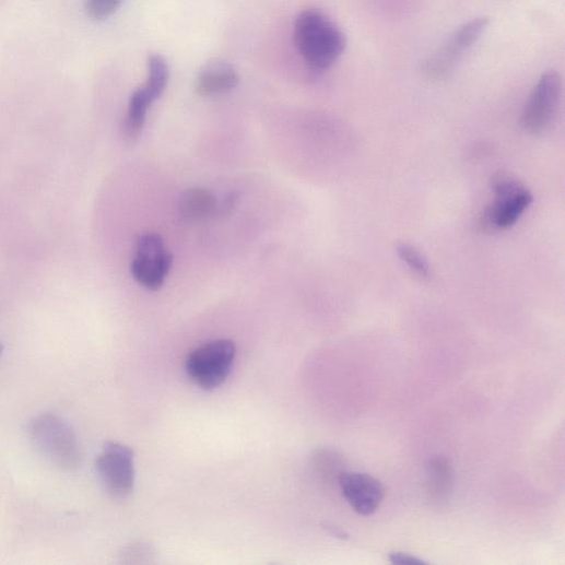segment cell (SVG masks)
Segmentation results:
<instances>
[{
    "mask_svg": "<svg viewBox=\"0 0 565 565\" xmlns=\"http://www.w3.org/2000/svg\"><path fill=\"white\" fill-rule=\"evenodd\" d=\"M338 483L344 497L361 516L374 515L386 496L380 481L365 473L343 472L338 476Z\"/></svg>",
    "mask_w": 565,
    "mask_h": 565,
    "instance_id": "30bf717a",
    "label": "cell"
},
{
    "mask_svg": "<svg viewBox=\"0 0 565 565\" xmlns=\"http://www.w3.org/2000/svg\"><path fill=\"white\" fill-rule=\"evenodd\" d=\"M426 495L434 504L448 499L455 486V470L448 459L434 456L429 459L426 470Z\"/></svg>",
    "mask_w": 565,
    "mask_h": 565,
    "instance_id": "7c38bea8",
    "label": "cell"
},
{
    "mask_svg": "<svg viewBox=\"0 0 565 565\" xmlns=\"http://www.w3.org/2000/svg\"><path fill=\"white\" fill-rule=\"evenodd\" d=\"M169 80V67L161 55L149 59V79L132 94L125 122L126 139L134 143L143 132L148 110L163 94Z\"/></svg>",
    "mask_w": 565,
    "mask_h": 565,
    "instance_id": "8992f818",
    "label": "cell"
},
{
    "mask_svg": "<svg viewBox=\"0 0 565 565\" xmlns=\"http://www.w3.org/2000/svg\"><path fill=\"white\" fill-rule=\"evenodd\" d=\"M295 45L306 63L316 70L330 68L346 49L345 34L317 10L304 11L294 27Z\"/></svg>",
    "mask_w": 565,
    "mask_h": 565,
    "instance_id": "6da1fadb",
    "label": "cell"
},
{
    "mask_svg": "<svg viewBox=\"0 0 565 565\" xmlns=\"http://www.w3.org/2000/svg\"><path fill=\"white\" fill-rule=\"evenodd\" d=\"M4 350H5L4 345L2 343H0V357H2Z\"/></svg>",
    "mask_w": 565,
    "mask_h": 565,
    "instance_id": "d6986e66",
    "label": "cell"
},
{
    "mask_svg": "<svg viewBox=\"0 0 565 565\" xmlns=\"http://www.w3.org/2000/svg\"><path fill=\"white\" fill-rule=\"evenodd\" d=\"M389 560L393 564L401 565H423L427 563L426 561L421 560L417 556L404 552H391L389 554Z\"/></svg>",
    "mask_w": 565,
    "mask_h": 565,
    "instance_id": "e0dca14e",
    "label": "cell"
},
{
    "mask_svg": "<svg viewBox=\"0 0 565 565\" xmlns=\"http://www.w3.org/2000/svg\"><path fill=\"white\" fill-rule=\"evenodd\" d=\"M174 257L157 234H145L137 243L132 274L143 287L160 290L173 267Z\"/></svg>",
    "mask_w": 565,
    "mask_h": 565,
    "instance_id": "ba28073f",
    "label": "cell"
},
{
    "mask_svg": "<svg viewBox=\"0 0 565 565\" xmlns=\"http://www.w3.org/2000/svg\"><path fill=\"white\" fill-rule=\"evenodd\" d=\"M30 437L39 454L63 471H74L82 462V451L71 425L55 413L34 417L28 427Z\"/></svg>",
    "mask_w": 565,
    "mask_h": 565,
    "instance_id": "7a4b0ae2",
    "label": "cell"
},
{
    "mask_svg": "<svg viewBox=\"0 0 565 565\" xmlns=\"http://www.w3.org/2000/svg\"><path fill=\"white\" fill-rule=\"evenodd\" d=\"M240 82L236 68L227 61L214 59L207 62L198 73L196 92L210 97L235 90Z\"/></svg>",
    "mask_w": 565,
    "mask_h": 565,
    "instance_id": "8fae6325",
    "label": "cell"
},
{
    "mask_svg": "<svg viewBox=\"0 0 565 565\" xmlns=\"http://www.w3.org/2000/svg\"><path fill=\"white\" fill-rule=\"evenodd\" d=\"M95 468L111 497L123 499L131 495L136 485L134 451L131 447L116 442L106 443Z\"/></svg>",
    "mask_w": 565,
    "mask_h": 565,
    "instance_id": "5b68a950",
    "label": "cell"
},
{
    "mask_svg": "<svg viewBox=\"0 0 565 565\" xmlns=\"http://www.w3.org/2000/svg\"><path fill=\"white\" fill-rule=\"evenodd\" d=\"M494 200L484 215V225L494 232L508 231L532 203L531 191L521 183L503 176L493 187Z\"/></svg>",
    "mask_w": 565,
    "mask_h": 565,
    "instance_id": "52a82bcc",
    "label": "cell"
},
{
    "mask_svg": "<svg viewBox=\"0 0 565 565\" xmlns=\"http://www.w3.org/2000/svg\"><path fill=\"white\" fill-rule=\"evenodd\" d=\"M237 348L229 339L204 344L192 351L186 360L189 378L204 390L220 387L229 377L235 364Z\"/></svg>",
    "mask_w": 565,
    "mask_h": 565,
    "instance_id": "3957f363",
    "label": "cell"
},
{
    "mask_svg": "<svg viewBox=\"0 0 565 565\" xmlns=\"http://www.w3.org/2000/svg\"><path fill=\"white\" fill-rule=\"evenodd\" d=\"M239 198L240 197L238 192H231L229 195L225 196L221 202L217 201L215 214L229 215L233 213V211L238 205Z\"/></svg>",
    "mask_w": 565,
    "mask_h": 565,
    "instance_id": "2e32d148",
    "label": "cell"
},
{
    "mask_svg": "<svg viewBox=\"0 0 565 565\" xmlns=\"http://www.w3.org/2000/svg\"><path fill=\"white\" fill-rule=\"evenodd\" d=\"M217 200L211 191L195 187L181 195L178 209L184 219L196 222L214 215Z\"/></svg>",
    "mask_w": 565,
    "mask_h": 565,
    "instance_id": "4fadbf2b",
    "label": "cell"
},
{
    "mask_svg": "<svg viewBox=\"0 0 565 565\" xmlns=\"http://www.w3.org/2000/svg\"><path fill=\"white\" fill-rule=\"evenodd\" d=\"M399 259L421 279H428L431 276V267L427 259L415 247L402 244L397 247Z\"/></svg>",
    "mask_w": 565,
    "mask_h": 565,
    "instance_id": "5bb4252c",
    "label": "cell"
},
{
    "mask_svg": "<svg viewBox=\"0 0 565 565\" xmlns=\"http://www.w3.org/2000/svg\"><path fill=\"white\" fill-rule=\"evenodd\" d=\"M562 86L557 72H546L540 78L523 109L522 123L529 133H541L553 123L561 104Z\"/></svg>",
    "mask_w": 565,
    "mask_h": 565,
    "instance_id": "9c48e42d",
    "label": "cell"
},
{
    "mask_svg": "<svg viewBox=\"0 0 565 565\" xmlns=\"http://www.w3.org/2000/svg\"><path fill=\"white\" fill-rule=\"evenodd\" d=\"M490 21L475 19L451 34L423 64V74L429 80H443L454 71L468 51L482 38Z\"/></svg>",
    "mask_w": 565,
    "mask_h": 565,
    "instance_id": "277c9868",
    "label": "cell"
},
{
    "mask_svg": "<svg viewBox=\"0 0 565 565\" xmlns=\"http://www.w3.org/2000/svg\"><path fill=\"white\" fill-rule=\"evenodd\" d=\"M327 529L331 532V534L333 537H337L339 539H348L349 538V534L344 530L338 529L336 527H327Z\"/></svg>",
    "mask_w": 565,
    "mask_h": 565,
    "instance_id": "ac0fdd59",
    "label": "cell"
},
{
    "mask_svg": "<svg viewBox=\"0 0 565 565\" xmlns=\"http://www.w3.org/2000/svg\"><path fill=\"white\" fill-rule=\"evenodd\" d=\"M123 0H87L86 13L94 21H104L115 14Z\"/></svg>",
    "mask_w": 565,
    "mask_h": 565,
    "instance_id": "9a60e30c",
    "label": "cell"
}]
</instances>
